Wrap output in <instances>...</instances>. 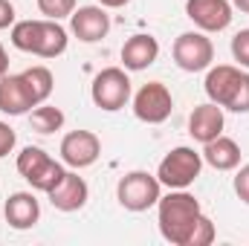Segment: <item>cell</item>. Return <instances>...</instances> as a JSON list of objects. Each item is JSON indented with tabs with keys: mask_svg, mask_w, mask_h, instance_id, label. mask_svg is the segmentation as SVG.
I'll use <instances>...</instances> for the list:
<instances>
[{
	"mask_svg": "<svg viewBox=\"0 0 249 246\" xmlns=\"http://www.w3.org/2000/svg\"><path fill=\"white\" fill-rule=\"evenodd\" d=\"M203 87L209 102L220 105L223 110L249 113V72H244L241 67H232V64L209 67Z\"/></svg>",
	"mask_w": 249,
	"mask_h": 246,
	"instance_id": "3",
	"label": "cell"
},
{
	"mask_svg": "<svg viewBox=\"0 0 249 246\" xmlns=\"http://www.w3.org/2000/svg\"><path fill=\"white\" fill-rule=\"evenodd\" d=\"M29 124L35 133H55L64 127V113L61 107H53V105H38L35 110H29Z\"/></svg>",
	"mask_w": 249,
	"mask_h": 246,
	"instance_id": "20",
	"label": "cell"
},
{
	"mask_svg": "<svg viewBox=\"0 0 249 246\" xmlns=\"http://www.w3.org/2000/svg\"><path fill=\"white\" fill-rule=\"evenodd\" d=\"M3 217L12 229L26 232L41 220V203L32 191H15V194H9V200L3 206Z\"/></svg>",
	"mask_w": 249,
	"mask_h": 246,
	"instance_id": "13",
	"label": "cell"
},
{
	"mask_svg": "<svg viewBox=\"0 0 249 246\" xmlns=\"http://www.w3.org/2000/svg\"><path fill=\"white\" fill-rule=\"evenodd\" d=\"M67 29L58 20H18L12 26V47L38 58H58L67 53Z\"/></svg>",
	"mask_w": 249,
	"mask_h": 246,
	"instance_id": "2",
	"label": "cell"
},
{
	"mask_svg": "<svg viewBox=\"0 0 249 246\" xmlns=\"http://www.w3.org/2000/svg\"><path fill=\"white\" fill-rule=\"evenodd\" d=\"M232 6H235V9H241V12H247V15H249V0H232Z\"/></svg>",
	"mask_w": 249,
	"mask_h": 246,
	"instance_id": "29",
	"label": "cell"
},
{
	"mask_svg": "<svg viewBox=\"0 0 249 246\" xmlns=\"http://www.w3.org/2000/svg\"><path fill=\"white\" fill-rule=\"evenodd\" d=\"M188 133L194 142H212L223 133V107L214 105V102H206V105H197L188 116Z\"/></svg>",
	"mask_w": 249,
	"mask_h": 246,
	"instance_id": "15",
	"label": "cell"
},
{
	"mask_svg": "<svg viewBox=\"0 0 249 246\" xmlns=\"http://www.w3.org/2000/svg\"><path fill=\"white\" fill-rule=\"evenodd\" d=\"M127 3H130V0H99V6H105V9H122Z\"/></svg>",
	"mask_w": 249,
	"mask_h": 246,
	"instance_id": "27",
	"label": "cell"
},
{
	"mask_svg": "<svg viewBox=\"0 0 249 246\" xmlns=\"http://www.w3.org/2000/svg\"><path fill=\"white\" fill-rule=\"evenodd\" d=\"M130 78L122 67H105L102 72H96L93 84H90V99L99 110L116 113L130 102Z\"/></svg>",
	"mask_w": 249,
	"mask_h": 246,
	"instance_id": "5",
	"label": "cell"
},
{
	"mask_svg": "<svg viewBox=\"0 0 249 246\" xmlns=\"http://www.w3.org/2000/svg\"><path fill=\"white\" fill-rule=\"evenodd\" d=\"M20 78L26 81V87H29V93H32V99H35V105H44L50 96H53V87H55V78H53V72L47 70V67H29V70H23L20 72Z\"/></svg>",
	"mask_w": 249,
	"mask_h": 246,
	"instance_id": "19",
	"label": "cell"
},
{
	"mask_svg": "<svg viewBox=\"0 0 249 246\" xmlns=\"http://www.w3.org/2000/svg\"><path fill=\"white\" fill-rule=\"evenodd\" d=\"M232 58L241 64V67L249 70V29H241V32L232 38Z\"/></svg>",
	"mask_w": 249,
	"mask_h": 246,
	"instance_id": "22",
	"label": "cell"
},
{
	"mask_svg": "<svg viewBox=\"0 0 249 246\" xmlns=\"http://www.w3.org/2000/svg\"><path fill=\"white\" fill-rule=\"evenodd\" d=\"M50 203H53V209H58V211H78V209H84V203H87V197H90V188L84 183V177H78L75 171H67L64 174V180L50 194Z\"/></svg>",
	"mask_w": 249,
	"mask_h": 246,
	"instance_id": "16",
	"label": "cell"
},
{
	"mask_svg": "<svg viewBox=\"0 0 249 246\" xmlns=\"http://www.w3.org/2000/svg\"><path fill=\"white\" fill-rule=\"evenodd\" d=\"M203 217L200 200L194 194H188L186 188H171V194L160 197L157 203V223H160V235L171 246H188L191 235L197 229Z\"/></svg>",
	"mask_w": 249,
	"mask_h": 246,
	"instance_id": "1",
	"label": "cell"
},
{
	"mask_svg": "<svg viewBox=\"0 0 249 246\" xmlns=\"http://www.w3.org/2000/svg\"><path fill=\"white\" fill-rule=\"evenodd\" d=\"M9 72V55H6V50H3V44H0V78Z\"/></svg>",
	"mask_w": 249,
	"mask_h": 246,
	"instance_id": "28",
	"label": "cell"
},
{
	"mask_svg": "<svg viewBox=\"0 0 249 246\" xmlns=\"http://www.w3.org/2000/svg\"><path fill=\"white\" fill-rule=\"evenodd\" d=\"M212 241H214V223L203 214L200 223H197V229H194V235H191V244L188 246H209Z\"/></svg>",
	"mask_w": 249,
	"mask_h": 246,
	"instance_id": "23",
	"label": "cell"
},
{
	"mask_svg": "<svg viewBox=\"0 0 249 246\" xmlns=\"http://www.w3.org/2000/svg\"><path fill=\"white\" fill-rule=\"evenodd\" d=\"M70 32L81 44H96V41L107 38V32H110V15L105 12V6H78L70 15Z\"/></svg>",
	"mask_w": 249,
	"mask_h": 246,
	"instance_id": "12",
	"label": "cell"
},
{
	"mask_svg": "<svg viewBox=\"0 0 249 246\" xmlns=\"http://www.w3.org/2000/svg\"><path fill=\"white\" fill-rule=\"evenodd\" d=\"M32 107H38V105H35L26 81L20 75H9L6 72L0 78V113H6V116H26Z\"/></svg>",
	"mask_w": 249,
	"mask_h": 246,
	"instance_id": "14",
	"label": "cell"
},
{
	"mask_svg": "<svg viewBox=\"0 0 249 246\" xmlns=\"http://www.w3.org/2000/svg\"><path fill=\"white\" fill-rule=\"evenodd\" d=\"M186 15L200 32H223L232 23V3L229 0H186Z\"/></svg>",
	"mask_w": 249,
	"mask_h": 246,
	"instance_id": "11",
	"label": "cell"
},
{
	"mask_svg": "<svg viewBox=\"0 0 249 246\" xmlns=\"http://www.w3.org/2000/svg\"><path fill=\"white\" fill-rule=\"evenodd\" d=\"M174 64L183 72H203L214 61V44L206 38V32H183L174 41Z\"/></svg>",
	"mask_w": 249,
	"mask_h": 246,
	"instance_id": "9",
	"label": "cell"
},
{
	"mask_svg": "<svg viewBox=\"0 0 249 246\" xmlns=\"http://www.w3.org/2000/svg\"><path fill=\"white\" fill-rule=\"evenodd\" d=\"M174 110V96L162 81H148L133 96V116L145 124H162Z\"/></svg>",
	"mask_w": 249,
	"mask_h": 246,
	"instance_id": "8",
	"label": "cell"
},
{
	"mask_svg": "<svg viewBox=\"0 0 249 246\" xmlns=\"http://www.w3.org/2000/svg\"><path fill=\"white\" fill-rule=\"evenodd\" d=\"M15 26V6L12 0H0V29Z\"/></svg>",
	"mask_w": 249,
	"mask_h": 246,
	"instance_id": "26",
	"label": "cell"
},
{
	"mask_svg": "<svg viewBox=\"0 0 249 246\" xmlns=\"http://www.w3.org/2000/svg\"><path fill=\"white\" fill-rule=\"evenodd\" d=\"M235 194L241 197V203L249 206V162L241 165V171L235 174Z\"/></svg>",
	"mask_w": 249,
	"mask_h": 246,
	"instance_id": "24",
	"label": "cell"
},
{
	"mask_svg": "<svg viewBox=\"0 0 249 246\" xmlns=\"http://www.w3.org/2000/svg\"><path fill=\"white\" fill-rule=\"evenodd\" d=\"M38 9L50 20H64L75 12V0H38Z\"/></svg>",
	"mask_w": 249,
	"mask_h": 246,
	"instance_id": "21",
	"label": "cell"
},
{
	"mask_svg": "<svg viewBox=\"0 0 249 246\" xmlns=\"http://www.w3.org/2000/svg\"><path fill=\"white\" fill-rule=\"evenodd\" d=\"M203 162H209L214 171H235L241 165V145L229 136H217L203 145Z\"/></svg>",
	"mask_w": 249,
	"mask_h": 246,
	"instance_id": "18",
	"label": "cell"
},
{
	"mask_svg": "<svg viewBox=\"0 0 249 246\" xmlns=\"http://www.w3.org/2000/svg\"><path fill=\"white\" fill-rule=\"evenodd\" d=\"M160 58V41L154 35H130L122 47V64L124 70L130 72H139V70H148L151 64Z\"/></svg>",
	"mask_w": 249,
	"mask_h": 246,
	"instance_id": "17",
	"label": "cell"
},
{
	"mask_svg": "<svg viewBox=\"0 0 249 246\" xmlns=\"http://www.w3.org/2000/svg\"><path fill=\"white\" fill-rule=\"evenodd\" d=\"M160 197H162V183L157 180V174L148 171H130L116 185V200L127 211H148L151 206L160 203Z\"/></svg>",
	"mask_w": 249,
	"mask_h": 246,
	"instance_id": "6",
	"label": "cell"
},
{
	"mask_svg": "<svg viewBox=\"0 0 249 246\" xmlns=\"http://www.w3.org/2000/svg\"><path fill=\"white\" fill-rule=\"evenodd\" d=\"M15 142H18V133H15L6 122H0V159H3L6 154H12Z\"/></svg>",
	"mask_w": 249,
	"mask_h": 246,
	"instance_id": "25",
	"label": "cell"
},
{
	"mask_svg": "<svg viewBox=\"0 0 249 246\" xmlns=\"http://www.w3.org/2000/svg\"><path fill=\"white\" fill-rule=\"evenodd\" d=\"M200 171H203V154L180 145L162 157V162L157 168V180L165 188H188L200 177Z\"/></svg>",
	"mask_w": 249,
	"mask_h": 246,
	"instance_id": "7",
	"label": "cell"
},
{
	"mask_svg": "<svg viewBox=\"0 0 249 246\" xmlns=\"http://www.w3.org/2000/svg\"><path fill=\"white\" fill-rule=\"evenodd\" d=\"M15 165H18V174L26 183L32 185L35 191H44V194H50L64 180V174H67L58 159H53L44 148H35V145L23 148L18 154V162Z\"/></svg>",
	"mask_w": 249,
	"mask_h": 246,
	"instance_id": "4",
	"label": "cell"
},
{
	"mask_svg": "<svg viewBox=\"0 0 249 246\" xmlns=\"http://www.w3.org/2000/svg\"><path fill=\"white\" fill-rule=\"evenodd\" d=\"M102 157V139L93 130H70L61 139V159L64 165L81 171L90 168Z\"/></svg>",
	"mask_w": 249,
	"mask_h": 246,
	"instance_id": "10",
	"label": "cell"
}]
</instances>
